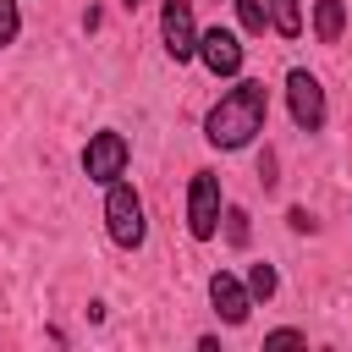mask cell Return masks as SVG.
I'll list each match as a JSON object with an SVG mask.
<instances>
[{
  "label": "cell",
  "instance_id": "cell-2",
  "mask_svg": "<svg viewBox=\"0 0 352 352\" xmlns=\"http://www.w3.org/2000/svg\"><path fill=\"white\" fill-rule=\"evenodd\" d=\"M104 236L121 248V253H138L143 242H148V214H143V192L126 182V176H116L110 187H104Z\"/></svg>",
  "mask_w": 352,
  "mask_h": 352
},
{
  "label": "cell",
  "instance_id": "cell-5",
  "mask_svg": "<svg viewBox=\"0 0 352 352\" xmlns=\"http://www.w3.org/2000/svg\"><path fill=\"white\" fill-rule=\"evenodd\" d=\"M286 110H292V126L297 132H324L330 121V99H324V82L308 72V66H292L286 72Z\"/></svg>",
  "mask_w": 352,
  "mask_h": 352
},
{
  "label": "cell",
  "instance_id": "cell-11",
  "mask_svg": "<svg viewBox=\"0 0 352 352\" xmlns=\"http://www.w3.org/2000/svg\"><path fill=\"white\" fill-rule=\"evenodd\" d=\"M242 286H248V297H253V302H270V297L280 292V275H275V264H270V258H258V264H248V280H242Z\"/></svg>",
  "mask_w": 352,
  "mask_h": 352
},
{
  "label": "cell",
  "instance_id": "cell-14",
  "mask_svg": "<svg viewBox=\"0 0 352 352\" xmlns=\"http://www.w3.org/2000/svg\"><path fill=\"white\" fill-rule=\"evenodd\" d=\"M22 38V6L16 0H0V50Z\"/></svg>",
  "mask_w": 352,
  "mask_h": 352
},
{
  "label": "cell",
  "instance_id": "cell-1",
  "mask_svg": "<svg viewBox=\"0 0 352 352\" xmlns=\"http://www.w3.org/2000/svg\"><path fill=\"white\" fill-rule=\"evenodd\" d=\"M270 126V88L258 77H231V88L204 110V138L220 154H242Z\"/></svg>",
  "mask_w": 352,
  "mask_h": 352
},
{
  "label": "cell",
  "instance_id": "cell-12",
  "mask_svg": "<svg viewBox=\"0 0 352 352\" xmlns=\"http://www.w3.org/2000/svg\"><path fill=\"white\" fill-rule=\"evenodd\" d=\"M220 231H226V242H231V248H248V236H253V226H248V209L226 204V209H220Z\"/></svg>",
  "mask_w": 352,
  "mask_h": 352
},
{
  "label": "cell",
  "instance_id": "cell-13",
  "mask_svg": "<svg viewBox=\"0 0 352 352\" xmlns=\"http://www.w3.org/2000/svg\"><path fill=\"white\" fill-rule=\"evenodd\" d=\"M231 6H236L242 33H270V6L264 0H231Z\"/></svg>",
  "mask_w": 352,
  "mask_h": 352
},
{
  "label": "cell",
  "instance_id": "cell-6",
  "mask_svg": "<svg viewBox=\"0 0 352 352\" xmlns=\"http://www.w3.org/2000/svg\"><path fill=\"white\" fill-rule=\"evenodd\" d=\"M160 44L176 66H187L198 55V16H192V0H160Z\"/></svg>",
  "mask_w": 352,
  "mask_h": 352
},
{
  "label": "cell",
  "instance_id": "cell-15",
  "mask_svg": "<svg viewBox=\"0 0 352 352\" xmlns=\"http://www.w3.org/2000/svg\"><path fill=\"white\" fill-rule=\"evenodd\" d=\"M270 346H308V330H297V324H275V330H264V352Z\"/></svg>",
  "mask_w": 352,
  "mask_h": 352
},
{
  "label": "cell",
  "instance_id": "cell-16",
  "mask_svg": "<svg viewBox=\"0 0 352 352\" xmlns=\"http://www.w3.org/2000/svg\"><path fill=\"white\" fill-rule=\"evenodd\" d=\"M286 226H292V231H297V236H302V231H314V226H319V220H314V214H308V209H302V204H292V209H286Z\"/></svg>",
  "mask_w": 352,
  "mask_h": 352
},
{
  "label": "cell",
  "instance_id": "cell-9",
  "mask_svg": "<svg viewBox=\"0 0 352 352\" xmlns=\"http://www.w3.org/2000/svg\"><path fill=\"white\" fill-rule=\"evenodd\" d=\"M308 28H314L319 44H341V33H346V0H314Z\"/></svg>",
  "mask_w": 352,
  "mask_h": 352
},
{
  "label": "cell",
  "instance_id": "cell-8",
  "mask_svg": "<svg viewBox=\"0 0 352 352\" xmlns=\"http://www.w3.org/2000/svg\"><path fill=\"white\" fill-rule=\"evenodd\" d=\"M209 308L220 314V324H248L253 297H248V286H242L231 270H214V275H209Z\"/></svg>",
  "mask_w": 352,
  "mask_h": 352
},
{
  "label": "cell",
  "instance_id": "cell-17",
  "mask_svg": "<svg viewBox=\"0 0 352 352\" xmlns=\"http://www.w3.org/2000/svg\"><path fill=\"white\" fill-rule=\"evenodd\" d=\"M121 6H126V11H138V6H143V0H121Z\"/></svg>",
  "mask_w": 352,
  "mask_h": 352
},
{
  "label": "cell",
  "instance_id": "cell-4",
  "mask_svg": "<svg viewBox=\"0 0 352 352\" xmlns=\"http://www.w3.org/2000/svg\"><path fill=\"white\" fill-rule=\"evenodd\" d=\"M220 209H226L220 170H192V182H187V236L214 242L220 236Z\"/></svg>",
  "mask_w": 352,
  "mask_h": 352
},
{
  "label": "cell",
  "instance_id": "cell-10",
  "mask_svg": "<svg viewBox=\"0 0 352 352\" xmlns=\"http://www.w3.org/2000/svg\"><path fill=\"white\" fill-rule=\"evenodd\" d=\"M264 6H270V33L302 38V0H264Z\"/></svg>",
  "mask_w": 352,
  "mask_h": 352
},
{
  "label": "cell",
  "instance_id": "cell-3",
  "mask_svg": "<svg viewBox=\"0 0 352 352\" xmlns=\"http://www.w3.org/2000/svg\"><path fill=\"white\" fill-rule=\"evenodd\" d=\"M77 165H82V176H88L94 187H110V182H116V176H126V165H132V143H126V132H116V126L88 132V143H82Z\"/></svg>",
  "mask_w": 352,
  "mask_h": 352
},
{
  "label": "cell",
  "instance_id": "cell-7",
  "mask_svg": "<svg viewBox=\"0 0 352 352\" xmlns=\"http://www.w3.org/2000/svg\"><path fill=\"white\" fill-rule=\"evenodd\" d=\"M242 33L236 28H198V55L209 77H242Z\"/></svg>",
  "mask_w": 352,
  "mask_h": 352
}]
</instances>
